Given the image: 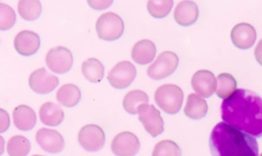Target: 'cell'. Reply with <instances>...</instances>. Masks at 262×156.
<instances>
[{
  "label": "cell",
  "mask_w": 262,
  "mask_h": 156,
  "mask_svg": "<svg viewBox=\"0 0 262 156\" xmlns=\"http://www.w3.org/2000/svg\"><path fill=\"white\" fill-rule=\"evenodd\" d=\"M223 121L250 134L262 137V98L256 93L236 89L221 104Z\"/></svg>",
  "instance_id": "6da1fadb"
},
{
  "label": "cell",
  "mask_w": 262,
  "mask_h": 156,
  "mask_svg": "<svg viewBox=\"0 0 262 156\" xmlns=\"http://www.w3.org/2000/svg\"><path fill=\"white\" fill-rule=\"evenodd\" d=\"M213 155L219 156H257L258 143L255 137L225 122L217 123L209 139Z\"/></svg>",
  "instance_id": "7a4b0ae2"
},
{
  "label": "cell",
  "mask_w": 262,
  "mask_h": 156,
  "mask_svg": "<svg viewBox=\"0 0 262 156\" xmlns=\"http://www.w3.org/2000/svg\"><path fill=\"white\" fill-rule=\"evenodd\" d=\"M155 101L166 113L176 114L182 106L183 92L176 85L166 84L157 89Z\"/></svg>",
  "instance_id": "3957f363"
},
{
  "label": "cell",
  "mask_w": 262,
  "mask_h": 156,
  "mask_svg": "<svg viewBox=\"0 0 262 156\" xmlns=\"http://www.w3.org/2000/svg\"><path fill=\"white\" fill-rule=\"evenodd\" d=\"M96 32L101 40L115 41L123 35V19L114 12L103 13L96 21Z\"/></svg>",
  "instance_id": "277c9868"
},
{
  "label": "cell",
  "mask_w": 262,
  "mask_h": 156,
  "mask_svg": "<svg viewBox=\"0 0 262 156\" xmlns=\"http://www.w3.org/2000/svg\"><path fill=\"white\" fill-rule=\"evenodd\" d=\"M178 56L171 51L162 52L147 68V75L154 80H162L172 74L178 66Z\"/></svg>",
  "instance_id": "5b68a950"
},
{
  "label": "cell",
  "mask_w": 262,
  "mask_h": 156,
  "mask_svg": "<svg viewBox=\"0 0 262 156\" xmlns=\"http://www.w3.org/2000/svg\"><path fill=\"white\" fill-rule=\"evenodd\" d=\"M137 113L143 127L151 137H157L163 133L164 121L160 111L155 106L141 104L137 108Z\"/></svg>",
  "instance_id": "8992f818"
},
{
  "label": "cell",
  "mask_w": 262,
  "mask_h": 156,
  "mask_svg": "<svg viewBox=\"0 0 262 156\" xmlns=\"http://www.w3.org/2000/svg\"><path fill=\"white\" fill-rule=\"evenodd\" d=\"M45 61L51 71L63 74L68 72L73 65V55L68 48L57 46L47 52Z\"/></svg>",
  "instance_id": "52a82bcc"
},
{
  "label": "cell",
  "mask_w": 262,
  "mask_h": 156,
  "mask_svg": "<svg viewBox=\"0 0 262 156\" xmlns=\"http://www.w3.org/2000/svg\"><path fill=\"white\" fill-rule=\"evenodd\" d=\"M78 141L83 149L90 152L98 151L105 142L104 132L96 124H86L79 131Z\"/></svg>",
  "instance_id": "ba28073f"
},
{
  "label": "cell",
  "mask_w": 262,
  "mask_h": 156,
  "mask_svg": "<svg viewBox=\"0 0 262 156\" xmlns=\"http://www.w3.org/2000/svg\"><path fill=\"white\" fill-rule=\"evenodd\" d=\"M135 76V66L129 61H121L111 69L107 74V81L116 89H125L131 85Z\"/></svg>",
  "instance_id": "9c48e42d"
},
{
  "label": "cell",
  "mask_w": 262,
  "mask_h": 156,
  "mask_svg": "<svg viewBox=\"0 0 262 156\" xmlns=\"http://www.w3.org/2000/svg\"><path fill=\"white\" fill-rule=\"evenodd\" d=\"M57 76L49 73L44 67L34 70L29 76L30 88L38 94H48L58 85Z\"/></svg>",
  "instance_id": "30bf717a"
},
{
  "label": "cell",
  "mask_w": 262,
  "mask_h": 156,
  "mask_svg": "<svg viewBox=\"0 0 262 156\" xmlns=\"http://www.w3.org/2000/svg\"><path fill=\"white\" fill-rule=\"evenodd\" d=\"M140 143L138 138L130 132L118 134L112 141V151L116 155L131 156L138 153Z\"/></svg>",
  "instance_id": "8fae6325"
},
{
  "label": "cell",
  "mask_w": 262,
  "mask_h": 156,
  "mask_svg": "<svg viewBox=\"0 0 262 156\" xmlns=\"http://www.w3.org/2000/svg\"><path fill=\"white\" fill-rule=\"evenodd\" d=\"M35 139L38 145L46 152L59 153L63 150L64 140L55 129L42 127L37 131Z\"/></svg>",
  "instance_id": "7c38bea8"
},
{
  "label": "cell",
  "mask_w": 262,
  "mask_h": 156,
  "mask_svg": "<svg viewBox=\"0 0 262 156\" xmlns=\"http://www.w3.org/2000/svg\"><path fill=\"white\" fill-rule=\"evenodd\" d=\"M40 38L32 31H21L14 38V48L23 56H31L40 48Z\"/></svg>",
  "instance_id": "4fadbf2b"
},
{
  "label": "cell",
  "mask_w": 262,
  "mask_h": 156,
  "mask_svg": "<svg viewBox=\"0 0 262 156\" xmlns=\"http://www.w3.org/2000/svg\"><path fill=\"white\" fill-rule=\"evenodd\" d=\"M191 87L203 98H209L215 92L216 77L209 70H198L191 77Z\"/></svg>",
  "instance_id": "5bb4252c"
},
{
  "label": "cell",
  "mask_w": 262,
  "mask_h": 156,
  "mask_svg": "<svg viewBox=\"0 0 262 156\" xmlns=\"http://www.w3.org/2000/svg\"><path fill=\"white\" fill-rule=\"evenodd\" d=\"M230 37L235 47L239 49H249L256 41V31L250 23L242 22L232 28Z\"/></svg>",
  "instance_id": "9a60e30c"
},
{
  "label": "cell",
  "mask_w": 262,
  "mask_h": 156,
  "mask_svg": "<svg viewBox=\"0 0 262 156\" xmlns=\"http://www.w3.org/2000/svg\"><path fill=\"white\" fill-rule=\"evenodd\" d=\"M198 5L191 0H183L179 2L174 10V19L178 24L182 27L193 24L198 20Z\"/></svg>",
  "instance_id": "2e32d148"
},
{
  "label": "cell",
  "mask_w": 262,
  "mask_h": 156,
  "mask_svg": "<svg viewBox=\"0 0 262 156\" xmlns=\"http://www.w3.org/2000/svg\"><path fill=\"white\" fill-rule=\"evenodd\" d=\"M13 122L16 128L23 132L31 131L36 124V113L27 105H18L14 108L12 113Z\"/></svg>",
  "instance_id": "e0dca14e"
},
{
  "label": "cell",
  "mask_w": 262,
  "mask_h": 156,
  "mask_svg": "<svg viewBox=\"0 0 262 156\" xmlns=\"http://www.w3.org/2000/svg\"><path fill=\"white\" fill-rule=\"evenodd\" d=\"M156 46L149 40H140L134 44L131 56L132 59L141 65L148 64L156 56Z\"/></svg>",
  "instance_id": "ac0fdd59"
},
{
  "label": "cell",
  "mask_w": 262,
  "mask_h": 156,
  "mask_svg": "<svg viewBox=\"0 0 262 156\" xmlns=\"http://www.w3.org/2000/svg\"><path fill=\"white\" fill-rule=\"evenodd\" d=\"M39 117L42 123L49 126H56L63 120L64 113L60 106L53 102H45L39 110Z\"/></svg>",
  "instance_id": "d6986e66"
},
{
  "label": "cell",
  "mask_w": 262,
  "mask_h": 156,
  "mask_svg": "<svg viewBox=\"0 0 262 156\" xmlns=\"http://www.w3.org/2000/svg\"><path fill=\"white\" fill-rule=\"evenodd\" d=\"M208 112V105L202 96L196 94H189L186 105L184 107V114L191 119H201Z\"/></svg>",
  "instance_id": "ffe728a7"
},
{
  "label": "cell",
  "mask_w": 262,
  "mask_h": 156,
  "mask_svg": "<svg viewBox=\"0 0 262 156\" xmlns=\"http://www.w3.org/2000/svg\"><path fill=\"white\" fill-rule=\"evenodd\" d=\"M56 99L62 106L71 108L80 102L81 91L73 84H66L57 90Z\"/></svg>",
  "instance_id": "44dd1931"
},
{
  "label": "cell",
  "mask_w": 262,
  "mask_h": 156,
  "mask_svg": "<svg viewBox=\"0 0 262 156\" xmlns=\"http://www.w3.org/2000/svg\"><path fill=\"white\" fill-rule=\"evenodd\" d=\"M81 70L85 79L91 83H99L104 74V67L96 58L86 59L82 63Z\"/></svg>",
  "instance_id": "7402d4cb"
},
{
  "label": "cell",
  "mask_w": 262,
  "mask_h": 156,
  "mask_svg": "<svg viewBox=\"0 0 262 156\" xmlns=\"http://www.w3.org/2000/svg\"><path fill=\"white\" fill-rule=\"evenodd\" d=\"M148 96L141 90H132L123 99V107L129 114H136L137 108L141 104H148Z\"/></svg>",
  "instance_id": "603a6c76"
},
{
  "label": "cell",
  "mask_w": 262,
  "mask_h": 156,
  "mask_svg": "<svg viewBox=\"0 0 262 156\" xmlns=\"http://www.w3.org/2000/svg\"><path fill=\"white\" fill-rule=\"evenodd\" d=\"M18 14L28 21L37 19L42 11V5L39 0H18Z\"/></svg>",
  "instance_id": "cb8c5ba5"
},
{
  "label": "cell",
  "mask_w": 262,
  "mask_h": 156,
  "mask_svg": "<svg viewBox=\"0 0 262 156\" xmlns=\"http://www.w3.org/2000/svg\"><path fill=\"white\" fill-rule=\"evenodd\" d=\"M236 90V81L229 73H220L216 79L215 92L219 98L225 99Z\"/></svg>",
  "instance_id": "d4e9b609"
},
{
  "label": "cell",
  "mask_w": 262,
  "mask_h": 156,
  "mask_svg": "<svg viewBox=\"0 0 262 156\" xmlns=\"http://www.w3.org/2000/svg\"><path fill=\"white\" fill-rule=\"evenodd\" d=\"M31 150V143L29 139L24 136H13L7 143V153L11 156L28 155Z\"/></svg>",
  "instance_id": "484cf974"
},
{
  "label": "cell",
  "mask_w": 262,
  "mask_h": 156,
  "mask_svg": "<svg viewBox=\"0 0 262 156\" xmlns=\"http://www.w3.org/2000/svg\"><path fill=\"white\" fill-rule=\"evenodd\" d=\"M147 11L155 18H163L173 7V0H148Z\"/></svg>",
  "instance_id": "4316f807"
},
{
  "label": "cell",
  "mask_w": 262,
  "mask_h": 156,
  "mask_svg": "<svg viewBox=\"0 0 262 156\" xmlns=\"http://www.w3.org/2000/svg\"><path fill=\"white\" fill-rule=\"evenodd\" d=\"M16 20L14 10L5 3H0V31L11 29Z\"/></svg>",
  "instance_id": "83f0119b"
},
{
  "label": "cell",
  "mask_w": 262,
  "mask_h": 156,
  "mask_svg": "<svg viewBox=\"0 0 262 156\" xmlns=\"http://www.w3.org/2000/svg\"><path fill=\"white\" fill-rule=\"evenodd\" d=\"M152 155H181V150L173 141L165 140L156 145Z\"/></svg>",
  "instance_id": "f1b7e54d"
},
{
  "label": "cell",
  "mask_w": 262,
  "mask_h": 156,
  "mask_svg": "<svg viewBox=\"0 0 262 156\" xmlns=\"http://www.w3.org/2000/svg\"><path fill=\"white\" fill-rule=\"evenodd\" d=\"M114 0H87L88 5L95 10H103L113 4Z\"/></svg>",
  "instance_id": "f546056e"
},
{
  "label": "cell",
  "mask_w": 262,
  "mask_h": 156,
  "mask_svg": "<svg viewBox=\"0 0 262 156\" xmlns=\"http://www.w3.org/2000/svg\"><path fill=\"white\" fill-rule=\"evenodd\" d=\"M10 126L9 114L6 110L0 108V134L5 133Z\"/></svg>",
  "instance_id": "4dcf8cb0"
},
{
  "label": "cell",
  "mask_w": 262,
  "mask_h": 156,
  "mask_svg": "<svg viewBox=\"0 0 262 156\" xmlns=\"http://www.w3.org/2000/svg\"><path fill=\"white\" fill-rule=\"evenodd\" d=\"M254 54H255V58L258 61V63L260 65H262V39L258 42V44H257V46L255 48Z\"/></svg>",
  "instance_id": "1f68e13d"
},
{
  "label": "cell",
  "mask_w": 262,
  "mask_h": 156,
  "mask_svg": "<svg viewBox=\"0 0 262 156\" xmlns=\"http://www.w3.org/2000/svg\"><path fill=\"white\" fill-rule=\"evenodd\" d=\"M4 152V139L0 136V155H2Z\"/></svg>",
  "instance_id": "d6a6232c"
}]
</instances>
